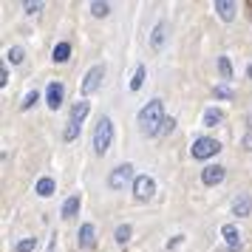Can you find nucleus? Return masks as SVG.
<instances>
[{
  "mask_svg": "<svg viewBox=\"0 0 252 252\" xmlns=\"http://www.w3.org/2000/svg\"><path fill=\"white\" fill-rule=\"evenodd\" d=\"M173 125H176L173 119H164V125H161V133H170V130H173Z\"/></svg>",
  "mask_w": 252,
  "mask_h": 252,
  "instance_id": "c756f323",
  "label": "nucleus"
},
{
  "mask_svg": "<svg viewBox=\"0 0 252 252\" xmlns=\"http://www.w3.org/2000/svg\"><path fill=\"white\" fill-rule=\"evenodd\" d=\"M218 150H221V145H218L216 139L201 136L193 142V159H210V156H216Z\"/></svg>",
  "mask_w": 252,
  "mask_h": 252,
  "instance_id": "7ed1b4c3",
  "label": "nucleus"
},
{
  "mask_svg": "<svg viewBox=\"0 0 252 252\" xmlns=\"http://www.w3.org/2000/svg\"><path fill=\"white\" fill-rule=\"evenodd\" d=\"M37 247V238H23L17 247H14V252H32Z\"/></svg>",
  "mask_w": 252,
  "mask_h": 252,
  "instance_id": "393cba45",
  "label": "nucleus"
},
{
  "mask_svg": "<svg viewBox=\"0 0 252 252\" xmlns=\"http://www.w3.org/2000/svg\"><path fill=\"white\" fill-rule=\"evenodd\" d=\"M164 37H167V23H164V20H159V23H156V29H153V34H150V46L161 48V46H164Z\"/></svg>",
  "mask_w": 252,
  "mask_h": 252,
  "instance_id": "ddd939ff",
  "label": "nucleus"
},
{
  "mask_svg": "<svg viewBox=\"0 0 252 252\" xmlns=\"http://www.w3.org/2000/svg\"><path fill=\"white\" fill-rule=\"evenodd\" d=\"M247 125H250V127H252V116H247Z\"/></svg>",
  "mask_w": 252,
  "mask_h": 252,
  "instance_id": "473e14b6",
  "label": "nucleus"
},
{
  "mask_svg": "<svg viewBox=\"0 0 252 252\" xmlns=\"http://www.w3.org/2000/svg\"><path fill=\"white\" fill-rule=\"evenodd\" d=\"M247 74H250V77H252V65H250V68H247Z\"/></svg>",
  "mask_w": 252,
  "mask_h": 252,
  "instance_id": "72a5a7b5",
  "label": "nucleus"
},
{
  "mask_svg": "<svg viewBox=\"0 0 252 252\" xmlns=\"http://www.w3.org/2000/svg\"><path fill=\"white\" fill-rule=\"evenodd\" d=\"M224 176H227V170H224L221 164H210V167H204V173H201V182H204L207 187H213V184L224 182Z\"/></svg>",
  "mask_w": 252,
  "mask_h": 252,
  "instance_id": "6e6552de",
  "label": "nucleus"
},
{
  "mask_svg": "<svg viewBox=\"0 0 252 252\" xmlns=\"http://www.w3.org/2000/svg\"><path fill=\"white\" fill-rule=\"evenodd\" d=\"M80 122H71V119H68V127H65V133H63V136H65V139H68V142H74V139H77V133H80Z\"/></svg>",
  "mask_w": 252,
  "mask_h": 252,
  "instance_id": "b1692460",
  "label": "nucleus"
},
{
  "mask_svg": "<svg viewBox=\"0 0 252 252\" xmlns=\"http://www.w3.org/2000/svg\"><path fill=\"white\" fill-rule=\"evenodd\" d=\"M111 139H114V122H111L108 116H102V119L96 122V130H94V150L102 156L105 150L111 148Z\"/></svg>",
  "mask_w": 252,
  "mask_h": 252,
  "instance_id": "f03ea898",
  "label": "nucleus"
},
{
  "mask_svg": "<svg viewBox=\"0 0 252 252\" xmlns=\"http://www.w3.org/2000/svg\"><path fill=\"white\" fill-rule=\"evenodd\" d=\"M34 190H37V195H43V198H48V195L54 193V179H48V176H46V179H40Z\"/></svg>",
  "mask_w": 252,
  "mask_h": 252,
  "instance_id": "f3484780",
  "label": "nucleus"
},
{
  "mask_svg": "<svg viewBox=\"0 0 252 252\" xmlns=\"http://www.w3.org/2000/svg\"><path fill=\"white\" fill-rule=\"evenodd\" d=\"M130 232H133L130 224H119V227H116V241H119V244H127V241H130Z\"/></svg>",
  "mask_w": 252,
  "mask_h": 252,
  "instance_id": "aec40b11",
  "label": "nucleus"
},
{
  "mask_svg": "<svg viewBox=\"0 0 252 252\" xmlns=\"http://www.w3.org/2000/svg\"><path fill=\"white\" fill-rule=\"evenodd\" d=\"M9 60H12L14 65H20V63H23L26 60V51L20 46H14V48H9Z\"/></svg>",
  "mask_w": 252,
  "mask_h": 252,
  "instance_id": "4be33fe9",
  "label": "nucleus"
},
{
  "mask_svg": "<svg viewBox=\"0 0 252 252\" xmlns=\"http://www.w3.org/2000/svg\"><path fill=\"white\" fill-rule=\"evenodd\" d=\"M80 213V195H71L68 201L63 204V218H74Z\"/></svg>",
  "mask_w": 252,
  "mask_h": 252,
  "instance_id": "2eb2a0df",
  "label": "nucleus"
},
{
  "mask_svg": "<svg viewBox=\"0 0 252 252\" xmlns=\"http://www.w3.org/2000/svg\"><path fill=\"white\" fill-rule=\"evenodd\" d=\"M221 235L229 244V252H241V235H238V227L235 224H224L221 227Z\"/></svg>",
  "mask_w": 252,
  "mask_h": 252,
  "instance_id": "1a4fd4ad",
  "label": "nucleus"
},
{
  "mask_svg": "<svg viewBox=\"0 0 252 252\" xmlns=\"http://www.w3.org/2000/svg\"><path fill=\"white\" fill-rule=\"evenodd\" d=\"M0 85H3V88H6V85H9V68H6V65H3V68H0Z\"/></svg>",
  "mask_w": 252,
  "mask_h": 252,
  "instance_id": "c85d7f7f",
  "label": "nucleus"
},
{
  "mask_svg": "<svg viewBox=\"0 0 252 252\" xmlns=\"http://www.w3.org/2000/svg\"><path fill=\"white\" fill-rule=\"evenodd\" d=\"M216 96H218V99H232V96H235V94L229 91L227 85H216Z\"/></svg>",
  "mask_w": 252,
  "mask_h": 252,
  "instance_id": "bb28decb",
  "label": "nucleus"
},
{
  "mask_svg": "<svg viewBox=\"0 0 252 252\" xmlns=\"http://www.w3.org/2000/svg\"><path fill=\"white\" fill-rule=\"evenodd\" d=\"M108 12H111V6H108V3H91V14H94V17H105Z\"/></svg>",
  "mask_w": 252,
  "mask_h": 252,
  "instance_id": "a878e982",
  "label": "nucleus"
},
{
  "mask_svg": "<svg viewBox=\"0 0 252 252\" xmlns=\"http://www.w3.org/2000/svg\"><path fill=\"white\" fill-rule=\"evenodd\" d=\"M153 193H156V182L150 176H136L133 179V195H136L139 201H148Z\"/></svg>",
  "mask_w": 252,
  "mask_h": 252,
  "instance_id": "20e7f679",
  "label": "nucleus"
},
{
  "mask_svg": "<svg viewBox=\"0 0 252 252\" xmlns=\"http://www.w3.org/2000/svg\"><path fill=\"white\" fill-rule=\"evenodd\" d=\"M232 213H235L238 218L250 216L252 213V195H238V198L232 201Z\"/></svg>",
  "mask_w": 252,
  "mask_h": 252,
  "instance_id": "9b49d317",
  "label": "nucleus"
},
{
  "mask_svg": "<svg viewBox=\"0 0 252 252\" xmlns=\"http://www.w3.org/2000/svg\"><path fill=\"white\" fill-rule=\"evenodd\" d=\"M48 252H57V238H51V244H48Z\"/></svg>",
  "mask_w": 252,
  "mask_h": 252,
  "instance_id": "7c9ffc66",
  "label": "nucleus"
},
{
  "mask_svg": "<svg viewBox=\"0 0 252 252\" xmlns=\"http://www.w3.org/2000/svg\"><path fill=\"white\" fill-rule=\"evenodd\" d=\"M216 12L221 20H232L235 17V3H229V0H216Z\"/></svg>",
  "mask_w": 252,
  "mask_h": 252,
  "instance_id": "4468645a",
  "label": "nucleus"
},
{
  "mask_svg": "<svg viewBox=\"0 0 252 252\" xmlns=\"http://www.w3.org/2000/svg\"><path fill=\"white\" fill-rule=\"evenodd\" d=\"M63 96H65V85L63 82H51L46 88V102L51 111H57L60 105H63Z\"/></svg>",
  "mask_w": 252,
  "mask_h": 252,
  "instance_id": "0eeeda50",
  "label": "nucleus"
},
{
  "mask_svg": "<svg viewBox=\"0 0 252 252\" xmlns=\"http://www.w3.org/2000/svg\"><path fill=\"white\" fill-rule=\"evenodd\" d=\"M37 99H40V94H37V88H34V91H29V94H26V99L20 102V111H29V108H32V105L37 102Z\"/></svg>",
  "mask_w": 252,
  "mask_h": 252,
  "instance_id": "5701e85b",
  "label": "nucleus"
},
{
  "mask_svg": "<svg viewBox=\"0 0 252 252\" xmlns=\"http://www.w3.org/2000/svg\"><path fill=\"white\" fill-rule=\"evenodd\" d=\"M139 125H142V130L148 136L161 133V125H164V105H161V99H153V102H148L139 111Z\"/></svg>",
  "mask_w": 252,
  "mask_h": 252,
  "instance_id": "f257e3e1",
  "label": "nucleus"
},
{
  "mask_svg": "<svg viewBox=\"0 0 252 252\" xmlns=\"http://www.w3.org/2000/svg\"><path fill=\"white\" fill-rule=\"evenodd\" d=\"M142 82H145V65H136V74H133V80H130V91H139Z\"/></svg>",
  "mask_w": 252,
  "mask_h": 252,
  "instance_id": "6ab92c4d",
  "label": "nucleus"
},
{
  "mask_svg": "<svg viewBox=\"0 0 252 252\" xmlns=\"http://www.w3.org/2000/svg\"><path fill=\"white\" fill-rule=\"evenodd\" d=\"M218 71H221L224 80H232V65H229L227 57H218Z\"/></svg>",
  "mask_w": 252,
  "mask_h": 252,
  "instance_id": "412c9836",
  "label": "nucleus"
},
{
  "mask_svg": "<svg viewBox=\"0 0 252 252\" xmlns=\"http://www.w3.org/2000/svg\"><path fill=\"white\" fill-rule=\"evenodd\" d=\"M244 148H247V150H252V136H247V139H244Z\"/></svg>",
  "mask_w": 252,
  "mask_h": 252,
  "instance_id": "2f4dec72",
  "label": "nucleus"
},
{
  "mask_svg": "<svg viewBox=\"0 0 252 252\" xmlns=\"http://www.w3.org/2000/svg\"><path fill=\"white\" fill-rule=\"evenodd\" d=\"M23 9H26L29 14H37L40 9H43V3H23Z\"/></svg>",
  "mask_w": 252,
  "mask_h": 252,
  "instance_id": "cd10ccee",
  "label": "nucleus"
},
{
  "mask_svg": "<svg viewBox=\"0 0 252 252\" xmlns=\"http://www.w3.org/2000/svg\"><path fill=\"white\" fill-rule=\"evenodd\" d=\"M221 119H224V114H221L218 108H207L204 111V127H216Z\"/></svg>",
  "mask_w": 252,
  "mask_h": 252,
  "instance_id": "dca6fc26",
  "label": "nucleus"
},
{
  "mask_svg": "<svg viewBox=\"0 0 252 252\" xmlns=\"http://www.w3.org/2000/svg\"><path fill=\"white\" fill-rule=\"evenodd\" d=\"M71 57V43H57L54 46V63H65Z\"/></svg>",
  "mask_w": 252,
  "mask_h": 252,
  "instance_id": "a211bd4d",
  "label": "nucleus"
},
{
  "mask_svg": "<svg viewBox=\"0 0 252 252\" xmlns=\"http://www.w3.org/2000/svg\"><path fill=\"white\" fill-rule=\"evenodd\" d=\"M102 77H105V68H102V65H94V68L85 74V80H82V94H85V96H88V94H94L96 88H99Z\"/></svg>",
  "mask_w": 252,
  "mask_h": 252,
  "instance_id": "39448f33",
  "label": "nucleus"
},
{
  "mask_svg": "<svg viewBox=\"0 0 252 252\" xmlns=\"http://www.w3.org/2000/svg\"><path fill=\"white\" fill-rule=\"evenodd\" d=\"M88 111H91V102H88V99H80V102H74L68 119H71V122H80V125H82V119L88 116Z\"/></svg>",
  "mask_w": 252,
  "mask_h": 252,
  "instance_id": "f8f14e48",
  "label": "nucleus"
},
{
  "mask_svg": "<svg viewBox=\"0 0 252 252\" xmlns=\"http://www.w3.org/2000/svg\"><path fill=\"white\" fill-rule=\"evenodd\" d=\"M94 244H96V229H94V224H82L80 227V247L82 250H91Z\"/></svg>",
  "mask_w": 252,
  "mask_h": 252,
  "instance_id": "9d476101",
  "label": "nucleus"
},
{
  "mask_svg": "<svg viewBox=\"0 0 252 252\" xmlns=\"http://www.w3.org/2000/svg\"><path fill=\"white\" fill-rule=\"evenodd\" d=\"M130 179H133V167H130V164H119V167H116V170L111 173L108 184H111L114 190H122V187H125V184L130 182Z\"/></svg>",
  "mask_w": 252,
  "mask_h": 252,
  "instance_id": "423d86ee",
  "label": "nucleus"
},
{
  "mask_svg": "<svg viewBox=\"0 0 252 252\" xmlns=\"http://www.w3.org/2000/svg\"><path fill=\"white\" fill-rule=\"evenodd\" d=\"M250 9H252V3H250Z\"/></svg>",
  "mask_w": 252,
  "mask_h": 252,
  "instance_id": "f704fd0d",
  "label": "nucleus"
}]
</instances>
